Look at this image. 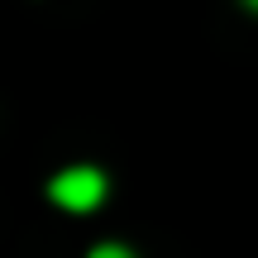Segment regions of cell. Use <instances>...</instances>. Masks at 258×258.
<instances>
[{
    "mask_svg": "<svg viewBox=\"0 0 258 258\" xmlns=\"http://www.w3.org/2000/svg\"><path fill=\"white\" fill-rule=\"evenodd\" d=\"M48 196L67 211H91L105 201V172L101 167H67L48 182Z\"/></svg>",
    "mask_w": 258,
    "mask_h": 258,
    "instance_id": "6da1fadb",
    "label": "cell"
},
{
    "mask_svg": "<svg viewBox=\"0 0 258 258\" xmlns=\"http://www.w3.org/2000/svg\"><path fill=\"white\" fill-rule=\"evenodd\" d=\"M91 258H134V253L124 244H101V249H91Z\"/></svg>",
    "mask_w": 258,
    "mask_h": 258,
    "instance_id": "7a4b0ae2",
    "label": "cell"
},
{
    "mask_svg": "<svg viewBox=\"0 0 258 258\" xmlns=\"http://www.w3.org/2000/svg\"><path fill=\"white\" fill-rule=\"evenodd\" d=\"M244 5H249V10H258V0H244Z\"/></svg>",
    "mask_w": 258,
    "mask_h": 258,
    "instance_id": "3957f363",
    "label": "cell"
}]
</instances>
